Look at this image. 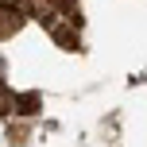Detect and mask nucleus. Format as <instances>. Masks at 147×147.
<instances>
[{"label":"nucleus","instance_id":"obj_1","mask_svg":"<svg viewBox=\"0 0 147 147\" xmlns=\"http://www.w3.org/2000/svg\"><path fill=\"white\" fill-rule=\"evenodd\" d=\"M20 12H12V8H0V39H8V35H16L20 31Z\"/></svg>","mask_w":147,"mask_h":147},{"label":"nucleus","instance_id":"obj_2","mask_svg":"<svg viewBox=\"0 0 147 147\" xmlns=\"http://www.w3.org/2000/svg\"><path fill=\"white\" fill-rule=\"evenodd\" d=\"M12 109H16V93L0 81V116H4V112H12Z\"/></svg>","mask_w":147,"mask_h":147}]
</instances>
